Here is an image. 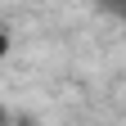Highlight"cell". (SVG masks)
I'll list each match as a JSON object with an SVG mask.
<instances>
[{
  "mask_svg": "<svg viewBox=\"0 0 126 126\" xmlns=\"http://www.w3.org/2000/svg\"><path fill=\"white\" fill-rule=\"evenodd\" d=\"M0 126H5V108H0Z\"/></svg>",
  "mask_w": 126,
  "mask_h": 126,
  "instance_id": "7a4b0ae2",
  "label": "cell"
},
{
  "mask_svg": "<svg viewBox=\"0 0 126 126\" xmlns=\"http://www.w3.org/2000/svg\"><path fill=\"white\" fill-rule=\"evenodd\" d=\"M5 54H9V32L0 27V59H5Z\"/></svg>",
  "mask_w": 126,
  "mask_h": 126,
  "instance_id": "6da1fadb",
  "label": "cell"
}]
</instances>
